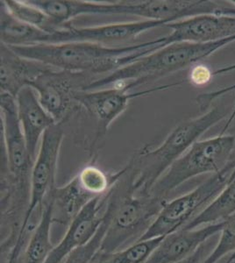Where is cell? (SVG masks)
Listing matches in <instances>:
<instances>
[{"label":"cell","mask_w":235,"mask_h":263,"mask_svg":"<svg viewBox=\"0 0 235 263\" xmlns=\"http://www.w3.org/2000/svg\"><path fill=\"white\" fill-rule=\"evenodd\" d=\"M1 135L3 139L4 153L11 179L9 195L1 198L9 200L5 204L10 210L20 214L27 213L31 192V174L33 161L27 148L24 133L19 120L16 99L7 93L0 97Z\"/></svg>","instance_id":"5"},{"label":"cell","mask_w":235,"mask_h":263,"mask_svg":"<svg viewBox=\"0 0 235 263\" xmlns=\"http://www.w3.org/2000/svg\"><path fill=\"white\" fill-rule=\"evenodd\" d=\"M122 3L123 15L161 21L166 25L195 16L223 15L229 7L227 1L211 0H147L122 1Z\"/></svg>","instance_id":"9"},{"label":"cell","mask_w":235,"mask_h":263,"mask_svg":"<svg viewBox=\"0 0 235 263\" xmlns=\"http://www.w3.org/2000/svg\"><path fill=\"white\" fill-rule=\"evenodd\" d=\"M235 167V136L219 135L197 141L158 180L150 194L167 200L182 184L205 174L220 173Z\"/></svg>","instance_id":"6"},{"label":"cell","mask_w":235,"mask_h":263,"mask_svg":"<svg viewBox=\"0 0 235 263\" xmlns=\"http://www.w3.org/2000/svg\"><path fill=\"white\" fill-rule=\"evenodd\" d=\"M2 2L12 16L26 24L37 27L48 33H53L60 28L42 10L32 5L28 0H7Z\"/></svg>","instance_id":"24"},{"label":"cell","mask_w":235,"mask_h":263,"mask_svg":"<svg viewBox=\"0 0 235 263\" xmlns=\"http://www.w3.org/2000/svg\"><path fill=\"white\" fill-rule=\"evenodd\" d=\"M171 85L153 88L132 93L130 86L119 85L94 90H77L75 101L82 105L89 114L95 117L98 123V135H104L109 126L126 110L129 102L138 97L162 90Z\"/></svg>","instance_id":"11"},{"label":"cell","mask_w":235,"mask_h":263,"mask_svg":"<svg viewBox=\"0 0 235 263\" xmlns=\"http://www.w3.org/2000/svg\"><path fill=\"white\" fill-rule=\"evenodd\" d=\"M53 224L50 203L45 201L42 217L25 248L21 263H46L55 248L51 241Z\"/></svg>","instance_id":"21"},{"label":"cell","mask_w":235,"mask_h":263,"mask_svg":"<svg viewBox=\"0 0 235 263\" xmlns=\"http://www.w3.org/2000/svg\"><path fill=\"white\" fill-rule=\"evenodd\" d=\"M226 116L225 108H210L201 116L180 123L158 147H145L137 153L128 164L136 191L141 194H150L154 185L169 167Z\"/></svg>","instance_id":"3"},{"label":"cell","mask_w":235,"mask_h":263,"mask_svg":"<svg viewBox=\"0 0 235 263\" xmlns=\"http://www.w3.org/2000/svg\"><path fill=\"white\" fill-rule=\"evenodd\" d=\"M218 235L211 237V239L206 240V242L203 245L200 246L197 248L196 251L194 252L193 254H191L190 256L185 258L184 260H180L176 263H203L207 259L212 250L214 249L215 246L218 242ZM230 255H227L226 257L223 258L222 260H220L217 263H226L227 260L229 259Z\"/></svg>","instance_id":"29"},{"label":"cell","mask_w":235,"mask_h":263,"mask_svg":"<svg viewBox=\"0 0 235 263\" xmlns=\"http://www.w3.org/2000/svg\"><path fill=\"white\" fill-rule=\"evenodd\" d=\"M42 10L57 27H64L73 18L83 15H119L118 2H89L77 0H28Z\"/></svg>","instance_id":"18"},{"label":"cell","mask_w":235,"mask_h":263,"mask_svg":"<svg viewBox=\"0 0 235 263\" xmlns=\"http://www.w3.org/2000/svg\"><path fill=\"white\" fill-rule=\"evenodd\" d=\"M165 27L171 32L162 36L164 46L180 42L210 43L234 37L235 16H195L170 23Z\"/></svg>","instance_id":"13"},{"label":"cell","mask_w":235,"mask_h":263,"mask_svg":"<svg viewBox=\"0 0 235 263\" xmlns=\"http://www.w3.org/2000/svg\"><path fill=\"white\" fill-rule=\"evenodd\" d=\"M235 252V213L223 221L217 244L203 263H217Z\"/></svg>","instance_id":"26"},{"label":"cell","mask_w":235,"mask_h":263,"mask_svg":"<svg viewBox=\"0 0 235 263\" xmlns=\"http://www.w3.org/2000/svg\"><path fill=\"white\" fill-rule=\"evenodd\" d=\"M50 69L43 63L20 57L1 43V92L16 98L24 87L31 86L40 76Z\"/></svg>","instance_id":"17"},{"label":"cell","mask_w":235,"mask_h":263,"mask_svg":"<svg viewBox=\"0 0 235 263\" xmlns=\"http://www.w3.org/2000/svg\"><path fill=\"white\" fill-rule=\"evenodd\" d=\"M164 22L157 21H133L96 27H60L48 33L42 44H60L67 42H92L97 44H110L126 42L158 27H165Z\"/></svg>","instance_id":"10"},{"label":"cell","mask_w":235,"mask_h":263,"mask_svg":"<svg viewBox=\"0 0 235 263\" xmlns=\"http://www.w3.org/2000/svg\"><path fill=\"white\" fill-rule=\"evenodd\" d=\"M164 238L138 241L125 249L113 253L99 250L91 263H145Z\"/></svg>","instance_id":"23"},{"label":"cell","mask_w":235,"mask_h":263,"mask_svg":"<svg viewBox=\"0 0 235 263\" xmlns=\"http://www.w3.org/2000/svg\"><path fill=\"white\" fill-rule=\"evenodd\" d=\"M223 222L206 224L194 229L176 231L164 237L145 263H176L184 260L200 246L221 233Z\"/></svg>","instance_id":"15"},{"label":"cell","mask_w":235,"mask_h":263,"mask_svg":"<svg viewBox=\"0 0 235 263\" xmlns=\"http://www.w3.org/2000/svg\"><path fill=\"white\" fill-rule=\"evenodd\" d=\"M235 213V178L228 182L223 191L206 209L196 216L185 229H194L206 224L223 222Z\"/></svg>","instance_id":"22"},{"label":"cell","mask_w":235,"mask_h":263,"mask_svg":"<svg viewBox=\"0 0 235 263\" xmlns=\"http://www.w3.org/2000/svg\"><path fill=\"white\" fill-rule=\"evenodd\" d=\"M226 263H235V252H233L232 254H231L229 259L227 260Z\"/></svg>","instance_id":"32"},{"label":"cell","mask_w":235,"mask_h":263,"mask_svg":"<svg viewBox=\"0 0 235 263\" xmlns=\"http://www.w3.org/2000/svg\"><path fill=\"white\" fill-rule=\"evenodd\" d=\"M214 76V71H212L208 66L197 63L191 67L189 80L196 86H203L209 84Z\"/></svg>","instance_id":"30"},{"label":"cell","mask_w":235,"mask_h":263,"mask_svg":"<svg viewBox=\"0 0 235 263\" xmlns=\"http://www.w3.org/2000/svg\"><path fill=\"white\" fill-rule=\"evenodd\" d=\"M48 33L19 21L10 13L1 1V43L10 47L44 43Z\"/></svg>","instance_id":"20"},{"label":"cell","mask_w":235,"mask_h":263,"mask_svg":"<svg viewBox=\"0 0 235 263\" xmlns=\"http://www.w3.org/2000/svg\"><path fill=\"white\" fill-rule=\"evenodd\" d=\"M234 167H227L220 173L214 174L191 192L173 200H167L140 241L165 237L185 228L221 194L229 182Z\"/></svg>","instance_id":"7"},{"label":"cell","mask_w":235,"mask_h":263,"mask_svg":"<svg viewBox=\"0 0 235 263\" xmlns=\"http://www.w3.org/2000/svg\"><path fill=\"white\" fill-rule=\"evenodd\" d=\"M121 171L109 176L95 165H88L78 174V179L81 187L92 197H104L116 182Z\"/></svg>","instance_id":"25"},{"label":"cell","mask_w":235,"mask_h":263,"mask_svg":"<svg viewBox=\"0 0 235 263\" xmlns=\"http://www.w3.org/2000/svg\"><path fill=\"white\" fill-rule=\"evenodd\" d=\"M83 73L56 70L51 68L33 82L32 87L37 93L41 104L59 124L68 114L74 93L79 87L78 81H83Z\"/></svg>","instance_id":"12"},{"label":"cell","mask_w":235,"mask_h":263,"mask_svg":"<svg viewBox=\"0 0 235 263\" xmlns=\"http://www.w3.org/2000/svg\"><path fill=\"white\" fill-rule=\"evenodd\" d=\"M229 2L231 6L229 9L226 11V13L224 15L226 16H235V0H227Z\"/></svg>","instance_id":"31"},{"label":"cell","mask_w":235,"mask_h":263,"mask_svg":"<svg viewBox=\"0 0 235 263\" xmlns=\"http://www.w3.org/2000/svg\"><path fill=\"white\" fill-rule=\"evenodd\" d=\"M96 198V197H95ZM94 197L88 194L75 177L62 187H56L47 200L50 203L53 223L68 226Z\"/></svg>","instance_id":"19"},{"label":"cell","mask_w":235,"mask_h":263,"mask_svg":"<svg viewBox=\"0 0 235 263\" xmlns=\"http://www.w3.org/2000/svg\"><path fill=\"white\" fill-rule=\"evenodd\" d=\"M15 99L27 148L30 156L35 161L45 132L57 123L42 106L37 93L32 87H24Z\"/></svg>","instance_id":"16"},{"label":"cell","mask_w":235,"mask_h":263,"mask_svg":"<svg viewBox=\"0 0 235 263\" xmlns=\"http://www.w3.org/2000/svg\"><path fill=\"white\" fill-rule=\"evenodd\" d=\"M235 178V167L233 171H232V175H231V177H230L229 182L230 181H232V179H234Z\"/></svg>","instance_id":"33"},{"label":"cell","mask_w":235,"mask_h":263,"mask_svg":"<svg viewBox=\"0 0 235 263\" xmlns=\"http://www.w3.org/2000/svg\"><path fill=\"white\" fill-rule=\"evenodd\" d=\"M104 197H96L82 210L69 224L58 245L55 246L46 263H63L72 252L92 240L103 223Z\"/></svg>","instance_id":"14"},{"label":"cell","mask_w":235,"mask_h":263,"mask_svg":"<svg viewBox=\"0 0 235 263\" xmlns=\"http://www.w3.org/2000/svg\"><path fill=\"white\" fill-rule=\"evenodd\" d=\"M166 201L139 193L128 165L104 197V212L109 222L100 251H119L140 241Z\"/></svg>","instance_id":"2"},{"label":"cell","mask_w":235,"mask_h":263,"mask_svg":"<svg viewBox=\"0 0 235 263\" xmlns=\"http://www.w3.org/2000/svg\"><path fill=\"white\" fill-rule=\"evenodd\" d=\"M7 47L20 57L58 70L109 74L165 46L162 37H160L140 44L122 47H108L92 42Z\"/></svg>","instance_id":"1"},{"label":"cell","mask_w":235,"mask_h":263,"mask_svg":"<svg viewBox=\"0 0 235 263\" xmlns=\"http://www.w3.org/2000/svg\"><path fill=\"white\" fill-rule=\"evenodd\" d=\"M64 132L56 124L45 132L31 174L29 206L21 228H24L36 210L44 205L51 192L57 187V167Z\"/></svg>","instance_id":"8"},{"label":"cell","mask_w":235,"mask_h":263,"mask_svg":"<svg viewBox=\"0 0 235 263\" xmlns=\"http://www.w3.org/2000/svg\"><path fill=\"white\" fill-rule=\"evenodd\" d=\"M235 65L228 66V67H223L221 69H217L215 70L214 75H219V74H223L226 72L231 71V70H234ZM235 90V84L231 85V86L226 87V88H222L221 90H215L213 92L204 93L201 94L200 96H197L196 98V103L197 105H200V109L204 111L206 110L207 108L210 107L211 105V103L215 99L220 98V97L226 95V93L231 92L232 90ZM208 110V109H207ZM235 120V106L232 109V112L230 114L228 119L226 120V123L224 125L222 131L221 132L220 135H226V133L230 126L232 125V123L233 122V120Z\"/></svg>","instance_id":"28"},{"label":"cell","mask_w":235,"mask_h":263,"mask_svg":"<svg viewBox=\"0 0 235 263\" xmlns=\"http://www.w3.org/2000/svg\"><path fill=\"white\" fill-rule=\"evenodd\" d=\"M109 218L106 213L104 212V219L101 227L93 237L92 240H89L86 245L83 246L81 248L76 249L72 252L68 257L66 258L63 263H91L93 261V258L101 248L104 234L107 229Z\"/></svg>","instance_id":"27"},{"label":"cell","mask_w":235,"mask_h":263,"mask_svg":"<svg viewBox=\"0 0 235 263\" xmlns=\"http://www.w3.org/2000/svg\"><path fill=\"white\" fill-rule=\"evenodd\" d=\"M234 42L235 36L210 43H173L141 57L121 69L111 72L100 79L91 82L83 90H99L110 85L119 86L125 84L135 88L155 78L191 68Z\"/></svg>","instance_id":"4"}]
</instances>
